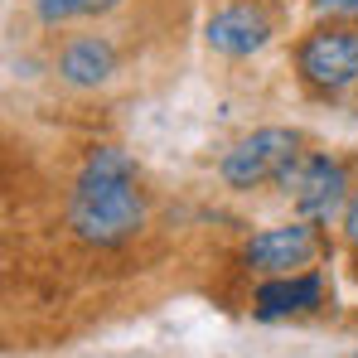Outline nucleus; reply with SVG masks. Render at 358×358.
Listing matches in <instances>:
<instances>
[{"label":"nucleus","instance_id":"1","mask_svg":"<svg viewBox=\"0 0 358 358\" xmlns=\"http://www.w3.org/2000/svg\"><path fill=\"white\" fill-rule=\"evenodd\" d=\"M145 218V199L136 189V165L126 150H92V160L83 165V175L73 184V203H68V223L83 242L97 247H117L126 242Z\"/></svg>","mask_w":358,"mask_h":358},{"label":"nucleus","instance_id":"2","mask_svg":"<svg viewBox=\"0 0 358 358\" xmlns=\"http://www.w3.org/2000/svg\"><path fill=\"white\" fill-rule=\"evenodd\" d=\"M291 165H296V136L271 126V131L247 136L238 150H228L223 179L238 184V189H252V184H266V179H286Z\"/></svg>","mask_w":358,"mask_h":358},{"label":"nucleus","instance_id":"3","mask_svg":"<svg viewBox=\"0 0 358 358\" xmlns=\"http://www.w3.org/2000/svg\"><path fill=\"white\" fill-rule=\"evenodd\" d=\"M300 73L315 87H349L358 83V34L354 29H320L300 44Z\"/></svg>","mask_w":358,"mask_h":358},{"label":"nucleus","instance_id":"4","mask_svg":"<svg viewBox=\"0 0 358 358\" xmlns=\"http://www.w3.org/2000/svg\"><path fill=\"white\" fill-rule=\"evenodd\" d=\"M266 39H271V20L262 10H252V5H228V10H218L208 20V44L218 54L242 59V54H257Z\"/></svg>","mask_w":358,"mask_h":358},{"label":"nucleus","instance_id":"5","mask_svg":"<svg viewBox=\"0 0 358 358\" xmlns=\"http://www.w3.org/2000/svg\"><path fill=\"white\" fill-rule=\"evenodd\" d=\"M310 257H315V228H305V223L266 228L247 242V262L262 271H291V266H305Z\"/></svg>","mask_w":358,"mask_h":358},{"label":"nucleus","instance_id":"6","mask_svg":"<svg viewBox=\"0 0 358 358\" xmlns=\"http://www.w3.org/2000/svg\"><path fill=\"white\" fill-rule=\"evenodd\" d=\"M296 203L305 218H329L344 203V165L329 155L305 160V170L296 175Z\"/></svg>","mask_w":358,"mask_h":358},{"label":"nucleus","instance_id":"7","mask_svg":"<svg viewBox=\"0 0 358 358\" xmlns=\"http://www.w3.org/2000/svg\"><path fill=\"white\" fill-rule=\"evenodd\" d=\"M112 68H117V54H112L107 39H78V44H68V54H63V63H59V73L68 83H78V87L107 83Z\"/></svg>","mask_w":358,"mask_h":358},{"label":"nucleus","instance_id":"8","mask_svg":"<svg viewBox=\"0 0 358 358\" xmlns=\"http://www.w3.org/2000/svg\"><path fill=\"white\" fill-rule=\"evenodd\" d=\"M320 291H324V281L310 271V276H291V281H266L262 291H257V310L266 315V320H276V315H291V310H310V305H320Z\"/></svg>","mask_w":358,"mask_h":358},{"label":"nucleus","instance_id":"9","mask_svg":"<svg viewBox=\"0 0 358 358\" xmlns=\"http://www.w3.org/2000/svg\"><path fill=\"white\" fill-rule=\"evenodd\" d=\"M117 0H34V10H39L44 24H63V20H78V15H102Z\"/></svg>","mask_w":358,"mask_h":358},{"label":"nucleus","instance_id":"10","mask_svg":"<svg viewBox=\"0 0 358 358\" xmlns=\"http://www.w3.org/2000/svg\"><path fill=\"white\" fill-rule=\"evenodd\" d=\"M315 10H324V15H358V0H315Z\"/></svg>","mask_w":358,"mask_h":358},{"label":"nucleus","instance_id":"11","mask_svg":"<svg viewBox=\"0 0 358 358\" xmlns=\"http://www.w3.org/2000/svg\"><path fill=\"white\" fill-rule=\"evenodd\" d=\"M349 238L358 242V199H354V208H349Z\"/></svg>","mask_w":358,"mask_h":358}]
</instances>
